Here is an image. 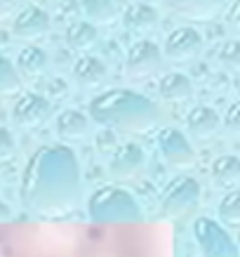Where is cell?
Returning a JSON list of instances; mask_svg holds the SVG:
<instances>
[{
    "instance_id": "1",
    "label": "cell",
    "mask_w": 240,
    "mask_h": 257,
    "mask_svg": "<svg viewBox=\"0 0 240 257\" xmlns=\"http://www.w3.org/2000/svg\"><path fill=\"white\" fill-rule=\"evenodd\" d=\"M80 170L66 147H40L26 170V201L40 212H57L76 203Z\"/></svg>"
},
{
    "instance_id": "2",
    "label": "cell",
    "mask_w": 240,
    "mask_h": 257,
    "mask_svg": "<svg viewBox=\"0 0 240 257\" xmlns=\"http://www.w3.org/2000/svg\"><path fill=\"white\" fill-rule=\"evenodd\" d=\"M87 118L113 133L141 135L151 133L158 125L160 109L153 99H148L134 90L113 87V90H106V92L97 94L94 99H90V116Z\"/></svg>"
},
{
    "instance_id": "3",
    "label": "cell",
    "mask_w": 240,
    "mask_h": 257,
    "mask_svg": "<svg viewBox=\"0 0 240 257\" xmlns=\"http://www.w3.org/2000/svg\"><path fill=\"white\" fill-rule=\"evenodd\" d=\"M90 212L97 222H116V219H137V205L125 191L104 189L92 198Z\"/></svg>"
},
{
    "instance_id": "4",
    "label": "cell",
    "mask_w": 240,
    "mask_h": 257,
    "mask_svg": "<svg viewBox=\"0 0 240 257\" xmlns=\"http://www.w3.org/2000/svg\"><path fill=\"white\" fill-rule=\"evenodd\" d=\"M163 69V50L153 40H137L127 50L125 73L130 78H151Z\"/></svg>"
},
{
    "instance_id": "5",
    "label": "cell",
    "mask_w": 240,
    "mask_h": 257,
    "mask_svg": "<svg viewBox=\"0 0 240 257\" xmlns=\"http://www.w3.org/2000/svg\"><path fill=\"white\" fill-rule=\"evenodd\" d=\"M12 120L24 130H38L52 118V104L38 92H22L12 104Z\"/></svg>"
},
{
    "instance_id": "6",
    "label": "cell",
    "mask_w": 240,
    "mask_h": 257,
    "mask_svg": "<svg viewBox=\"0 0 240 257\" xmlns=\"http://www.w3.org/2000/svg\"><path fill=\"white\" fill-rule=\"evenodd\" d=\"M155 144H158V151L160 156L167 161L170 165H191L195 161V151L191 147V142L186 140V135L177 127H163L155 135Z\"/></svg>"
},
{
    "instance_id": "7",
    "label": "cell",
    "mask_w": 240,
    "mask_h": 257,
    "mask_svg": "<svg viewBox=\"0 0 240 257\" xmlns=\"http://www.w3.org/2000/svg\"><path fill=\"white\" fill-rule=\"evenodd\" d=\"M202 50V36L193 26H179L165 40V57L172 64H186L195 59Z\"/></svg>"
},
{
    "instance_id": "8",
    "label": "cell",
    "mask_w": 240,
    "mask_h": 257,
    "mask_svg": "<svg viewBox=\"0 0 240 257\" xmlns=\"http://www.w3.org/2000/svg\"><path fill=\"white\" fill-rule=\"evenodd\" d=\"M50 26H52V22H50V15L45 10L29 5L15 17L12 33H15V38L24 40V43H33V40H40L43 36H47Z\"/></svg>"
},
{
    "instance_id": "9",
    "label": "cell",
    "mask_w": 240,
    "mask_h": 257,
    "mask_svg": "<svg viewBox=\"0 0 240 257\" xmlns=\"http://www.w3.org/2000/svg\"><path fill=\"white\" fill-rule=\"evenodd\" d=\"M165 5L179 17L191 22H212L226 8V0H163Z\"/></svg>"
},
{
    "instance_id": "10",
    "label": "cell",
    "mask_w": 240,
    "mask_h": 257,
    "mask_svg": "<svg viewBox=\"0 0 240 257\" xmlns=\"http://www.w3.org/2000/svg\"><path fill=\"white\" fill-rule=\"evenodd\" d=\"M106 78H109V69L99 57L83 55L73 64V80L83 90H99L106 85Z\"/></svg>"
},
{
    "instance_id": "11",
    "label": "cell",
    "mask_w": 240,
    "mask_h": 257,
    "mask_svg": "<svg viewBox=\"0 0 240 257\" xmlns=\"http://www.w3.org/2000/svg\"><path fill=\"white\" fill-rule=\"evenodd\" d=\"M186 130L195 140L207 142L221 130V118H219V113L212 106L200 104V106H193V109L188 111V116H186Z\"/></svg>"
},
{
    "instance_id": "12",
    "label": "cell",
    "mask_w": 240,
    "mask_h": 257,
    "mask_svg": "<svg viewBox=\"0 0 240 257\" xmlns=\"http://www.w3.org/2000/svg\"><path fill=\"white\" fill-rule=\"evenodd\" d=\"M47 69H50V59H47V52L43 47L29 45L17 55L15 71H17V76H19V80L24 78V80H29V83H36V80H40L45 76Z\"/></svg>"
},
{
    "instance_id": "13",
    "label": "cell",
    "mask_w": 240,
    "mask_h": 257,
    "mask_svg": "<svg viewBox=\"0 0 240 257\" xmlns=\"http://www.w3.org/2000/svg\"><path fill=\"white\" fill-rule=\"evenodd\" d=\"M158 94L163 101H170V104H184V101L193 99V83L186 73H179V71H170L160 76L158 80Z\"/></svg>"
},
{
    "instance_id": "14",
    "label": "cell",
    "mask_w": 240,
    "mask_h": 257,
    "mask_svg": "<svg viewBox=\"0 0 240 257\" xmlns=\"http://www.w3.org/2000/svg\"><path fill=\"white\" fill-rule=\"evenodd\" d=\"M57 135L66 142H80L90 133V118L78 109H64L55 123Z\"/></svg>"
},
{
    "instance_id": "15",
    "label": "cell",
    "mask_w": 240,
    "mask_h": 257,
    "mask_svg": "<svg viewBox=\"0 0 240 257\" xmlns=\"http://www.w3.org/2000/svg\"><path fill=\"white\" fill-rule=\"evenodd\" d=\"M144 165V151L139 144H123L116 149V156L111 161V175L113 177H132Z\"/></svg>"
},
{
    "instance_id": "16",
    "label": "cell",
    "mask_w": 240,
    "mask_h": 257,
    "mask_svg": "<svg viewBox=\"0 0 240 257\" xmlns=\"http://www.w3.org/2000/svg\"><path fill=\"white\" fill-rule=\"evenodd\" d=\"M123 24L127 31L134 33L151 31L158 24V10L153 5H146V3H134L123 12Z\"/></svg>"
},
{
    "instance_id": "17",
    "label": "cell",
    "mask_w": 240,
    "mask_h": 257,
    "mask_svg": "<svg viewBox=\"0 0 240 257\" xmlns=\"http://www.w3.org/2000/svg\"><path fill=\"white\" fill-rule=\"evenodd\" d=\"M97 43H99V31L90 22H76L66 29V45L71 50L85 52V50H92Z\"/></svg>"
},
{
    "instance_id": "18",
    "label": "cell",
    "mask_w": 240,
    "mask_h": 257,
    "mask_svg": "<svg viewBox=\"0 0 240 257\" xmlns=\"http://www.w3.org/2000/svg\"><path fill=\"white\" fill-rule=\"evenodd\" d=\"M80 8L92 26H111L118 17V8L113 0H80Z\"/></svg>"
},
{
    "instance_id": "19",
    "label": "cell",
    "mask_w": 240,
    "mask_h": 257,
    "mask_svg": "<svg viewBox=\"0 0 240 257\" xmlns=\"http://www.w3.org/2000/svg\"><path fill=\"white\" fill-rule=\"evenodd\" d=\"M195 194H198L195 182H191V179L177 182V184L172 187L167 201H165V212H167V215H179V212H184L186 208L195 201Z\"/></svg>"
},
{
    "instance_id": "20",
    "label": "cell",
    "mask_w": 240,
    "mask_h": 257,
    "mask_svg": "<svg viewBox=\"0 0 240 257\" xmlns=\"http://www.w3.org/2000/svg\"><path fill=\"white\" fill-rule=\"evenodd\" d=\"M19 76L15 71V64L5 55H0V94H15L19 90Z\"/></svg>"
},
{
    "instance_id": "21",
    "label": "cell",
    "mask_w": 240,
    "mask_h": 257,
    "mask_svg": "<svg viewBox=\"0 0 240 257\" xmlns=\"http://www.w3.org/2000/svg\"><path fill=\"white\" fill-rule=\"evenodd\" d=\"M217 62L226 71H238L240 69V43L238 40H226L217 50Z\"/></svg>"
},
{
    "instance_id": "22",
    "label": "cell",
    "mask_w": 240,
    "mask_h": 257,
    "mask_svg": "<svg viewBox=\"0 0 240 257\" xmlns=\"http://www.w3.org/2000/svg\"><path fill=\"white\" fill-rule=\"evenodd\" d=\"M45 92H47L45 99L50 101V104H52V101H64L66 97H69V92H71V85H69V80H66V78H62V76H55V78L47 83Z\"/></svg>"
},
{
    "instance_id": "23",
    "label": "cell",
    "mask_w": 240,
    "mask_h": 257,
    "mask_svg": "<svg viewBox=\"0 0 240 257\" xmlns=\"http://www.w3.org/2000/svg\"><path fill=\"white\" fill-rule=\"evenodd\" d=\"M235 175H238V161L233 156L219 158L217 163H214V177L219 182H231V179H235Z\"/></svg>"
},
{
    "instance_id": "24",
    "label": "cell",
    "mask_w": 240,
    "mask_h": 257,
    "mask_svg": "<svg viewBox=\"0 0 240 257\" xmlns=\"http://www.w3.org/2000/svg\"><path fill=\"white\" fill-rule=\"evenodd\" d=\"M221 130H224L226 135H231V137H235V135L240 133V106L238 104H231V106H228L224 120H221Z\"/></svg>"
},
{
    "instance_id": "25",
    "label": "cell",
    "mask_w": 240,
    "mask_h": 257,
    "mask_svg": "<svg viewBox=\"0 0 240 257\" xmlns=\"http://www.w3.org/2000/svg\"><path fill=\"white\" fill-rule=\"evenodd\" d=\"M17 151V144H15V137L10 133L8 127H0V163H5L10 158L15 156Z\"/></svg>"
},
{
    "instance_id": "26",
    "label": "cell",
    "mask_w": 240,
    "mask_h": 257,
    "mask_svg": "<svg viewBox=\"0 0 240 257\" xmlns=\"http://www.w3.org/2000/svg\"><path fill=\"white\" fill-rule=\"evenodd\" d=\"M118 144L116 140V133L113 130H106V127H101L99 133H97V147H99V151H104V154H109V151H113Z\"/></svg>"
},
{
    "instance_id": "27",
    "label": "cell",
    "mask_w": 240,
    "mask_h": 257,
    "mask_svg": "<svg viewBox=\"0 0 240 257\" xmlns=\"http://www.w3.org/2000/svg\"><path fill=\"white\" fill-rule=\"evenodd\" d=\"M15 12V0H0V22Z\"/></svg>"
},
{
    "instance_id": "28",
    "label": "cell",
    "mask_w": 240,
    "mask_h": 257,
    "mask_svg": "<svg viewBox=\"0 0 240 257\" xmlns=\"http://www.w3.org/2000/svg\"><path fill=\"white\" fill-rule=\"evenodd\" d=\"M228 24H231V29H238V3H233L231 17H228Z\"/></svg>"
}]
</instances>
